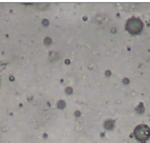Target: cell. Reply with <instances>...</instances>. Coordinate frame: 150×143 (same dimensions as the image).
<instances>
[{
    "instance_id": "7a4b0ae2",
    "label": "cell",
    "mask_w": 150,
    "mask_h": 143,
    "mask_svg": "<svg viewBox=\"0 0 150 143\" xmlns=\"http://www.w3.org/2000/svg\"><path fill=\"white\" fill-rule=\"evenodd\" d=\"M127 29L129 30V32L132 34H136L140 31L142 28V24L139 19H130L128 21L127 25Z\"/></svg>"
},
{
    "instance_id": "6da1fadb",
    "label": "cell",
    "mask_w": 150,
    "mask_h": 143,
    "mask_svg": "<svg viewBox=\"0 0 150 143\" xmlns=\"http://www.w3.org/2000/svg\"><path fill=\"white\" fill-rule=\"evenodd\" d=\"M149 129L145 125L138 126L135 130V135L138 139L145 140L149 137Z\"/></svg>"
}]
</instances>
